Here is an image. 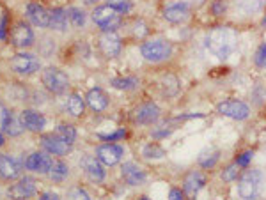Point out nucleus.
Masks as SVG:
<instances>
[{"instance_id": "1", "label": "nucleus", "mask_w": 266, "mask_h": 200, "mask_svg": "<svg viewBox=\"0 0 266 200\" xmlns=\"http://www.w3.org/2000/svg\"><path fill=\"white\" fill-rule=\"evenodd\" d=\"M238 31L233 27H215L206 36V48L213 57L227 61L238 50Z\"/></svg>"}, {"instance_id": "2", "label": "nucleus", "mask_w": 266, "mask_h": 200, "mask_svg": "<svg viewBox=\"0 0 266 200\" xmlns=\"http://www.w3.org/2000/svg\"><path fill=\"white\" fill-rule=\"evenodd\" d=\"M238 184H236V190H238V197L243 200H254L257 198V195L261 193L264 184V174L257 168H249L243 174H239Z\"/></svg>"}, {"instance_id": "3", "label": "nucleus", "mask_w": 266, "mask_h": 200, "mask_svg": "<svg viewBox=\"0 0 266 200\" xmlns=\"http://www.w3.org/2000/svg\"><path fill=\"white\" fill-rule=\"evenodd\" d=\"M140 55L151 64H162L174 55V44L162 38L148 39L140 44Z\"/></svg>"}, {"instance_id": "4", "label": "nucleus", "mask_w": 266, "mask_h": 200, "mask_svg": "<svg viewBox=\"0 0 266 200\" xmlns=\"http://www.w3.org/2000/svg\"><path fill=\"white\" fill-rule=\"evenodd\" d=\"M91 18L101 32H114L123 25V13H119L117 9L110 7L108 4L96 6L91 13Z\"/></svg>"}, {"instance_id": "5", "label": "nucleus", "mask_w": 266, "mask_h": 200, "mask_svg": "<svg viewBox=\"0 0 266 200\" xmlns=\"http://www.w3.org/2000/svg\"><path fill=\"white\" fill-rule=\"evenodd\" d=\"M41 83L46 89L48 92L55 96H62L69 89V78L62 69L54 68V66H48L41 71Z\"/></svg>"}, {"instance_id": "6", "label": "nucleus", "mask_w": 266, "mask_h": 200, "mask_svg": "<svg viewBox=\"0 0 266 200\" xmlns=\"http://www.w3.org/2000/svg\"><path fill=\"white\" fill-rule=\"evenodd\" d=\"M216 112L220 116L227 117V119H233V121H247L250 117V106L247 105L245 101L241 99H224L216 105Z\"/></svg>"}, {"instance_id": "7", "label": "nucleus", "mask_w": 266, "mask_h": 200, "mask_svg": "<svg viewBox=\"0 0 266 200\" xmlns=\"http://www.w3.org/2000/svg\"><path fill=\"white\" fill-rule=\"evenodd\" d=\"M11 68L14 73L23 76L36 75L41 69V61L34 53H27V51H20L11 59Z\"/></svg>"}, {"instance_id": "8", "label": "nucleus", "mask_w": 266, "mask_h": 200, "mask_svg": "<svg viewBox=\"0 0 266 200\" xmlns=\"http://www.w3.org/2000/svg\"><path fill=\"white\" fill-rule=\"evenodd\" d=\"M9 39L11 44L20 50H27L34 44L36 41V36H34V31L31 28V25L25 23V21H16L13 25V28L9 31Z\"/></svg>"}, {"instance_id": "9", "label": "nucleus", "mask_w": 266, "mask_h": 200, "mask_svg": "<svg viewBox=\"0 0 266 200\" xmlns=\"http://www.w3.org/2000/svg\"><path fill=\"white\" fill-rule=\"evenodd\" d=\"M98 48L105 59H115L119 57V53L123 51V39L117 34V31L114 32H101L98 38Z\"/></svg>"}, {"instance_id": "10", "label": "nucleus", "mask_w": 266, "mask_h": 200, "mask_svg": "<svg viewBox=\"0 0 266 200\" xmlns=\"http://www.w3.org/2000/svg\"><path fill=\"white\" fill-rule=\"evenodd\" d=\"M23 166L27 170H31L34 174H48L54 166V160H52V154H48L46 151H34L27 156V160L23 161Z\"/></svg>"}, {"instance_id": "11", "label": "nucleus", "mask_w": 266, "mask_h": 200, "mask_svg": "<svg viewBox=\"0 0 266 200\" xmlns=\"http://www.w3.org/2000/svg\"><path fill=\"white\" fill-rule=\"evenodd\" d=\"M37 191V184H36V179L34 177H20V179L16 181L14 184H11L9 188H7V195H9V198L13 200H27L36 195Z\"/></svg>"}, {"instance_id": "12", "label": "nucleus", "mask_w": 266, "mask_h": 200, "mask_svg": "<svg viewBox=\"0 0 266 200\" xmlns=\"http://www.w3.org/2000/svg\"><path fill=\"white\" fill-rule=\"evenodd\" d=\"M123 156H125V147L119 146V144L107 142L96 147V158H98L105 166L117 165V163L123 160Z\"/></svg>"}, {"instance_id": "13", "label": "nucleus", "mask_w": 266, "mask_h": 200, "mask_svg": "<svg viewBox=\"0 0 266 200\" xmlns=\"http://www.w3.org/2000/svg\"><path fill=\"white\" fill-rule=\"evenodd\" d=\"M39 144L43 147V151H46L52 156H67L73 149L71 144H67L66 140H62L59 135L50 133V135H41Z\"/></svg>"}, {"instance_id": "14", "label": "nucleus", "mask_w": 266, "mask_h": 200, "mask_svg": "<svg viewBox=\"0 0 266 200\" xmlns=\"http://www.w3.org/2000/svg\"><path fill=\"white\" fill-rule=\"evenodd\" d=\"M160 117H162V110L153 101L142 103V105H138L137 108L133 110V121L142 126L155 124V122H158Z\"/></svg>"}, {"instance_id": "15", "label": "nucleus", "mask_w": 266, "mask_h": 200, "mask_svg": "<svg viewBox=\"0 0 266 200\" xmlns=\"http://www.w3.org/2000/svg\"><path fill=\"white\" fill-rule=\"evenodd\" d=\"M80 166L85 172V176L92 181V183H103L105 177H107V170H105V165L101 163L96 156H91V154H85L80 160Z\"/></svg>"}, {"instance_id": "16", "label": "nucleus", "mask_w": 266, "mask_h": 200, "mask_svg": "<svg viewBox=\"0 0 266 200\" xmlns=\"http://www.w3.org/2000/svg\"><path fill=\"white\" fill-rule=\"evenodd\" d=\"M266 0H229V11L238 16L250 18L261 13Z\"/></svg>"}, {"instance_id": "17", "label": "nucleus", "mask_w": 266, "mask_h": 200, "mask_svg": "<svg viewBox=\"0 0 266 200\" xmlns=\"http://www.w3.org/2000/svg\"><path fill=\"white\" fill-rule=\"evenodd\" d=\"M20 122L27 131L31 133H41L46 128V117L34 108H25L20 112Z\"/></svg>"}, {"instance_id": "18", "label": "nucleus", "mask_w": 266, "mask_h": 200, "mask_svg": "<svg viewBox=\"0 0 266 200\" xmlns=\"http://www.w3.org/2000/svg\"><path fill=\"white\" fill-rule=\"evenodd\" d=\"M190 14H192V9H190L186 4L179 2V0L167 4L165 9H163V18H165L168 23H174V25L185 23L190 18Z\"/></svg>"}, {"instance_id": "19", "label": "nucleus", "mask_w": 266, "mask_h": 200, "mask_svg": "<svg viewBox=\"0 0 266 200\" xmlns=\"http://www.w3.org/2000/svg\"><path fill=\"white\" fill-rule=\"evenodd\" d=\"M21 165L20 160L9 154H0V179L2 181H14L20 179L21 176Z\"/></svg>"}, {"instance_id": "20", "label": "nucleus", "mask_w": 266, "mask_h": 200, "mask_svg": "<svg viewBox=\"0 0 266 200\" xmlns=\"http://www.w3.org/2000/svg\"><path fill=\"white\" fill-rule=\"evenodd\" d=\"M121 176L128 186H142L148 181V174L144 172L142 166H138L133 161H126L121 166Z\"/></svg>"}, {"instance_id": "21", "label": "nucleus", "mask_w": 266, "mask_h": 200, "mask_svg": "<svg viewBox=\"0 0 266 200\" xmlns=\"http://www.w3.org/2000/svg\"><path fill=\"white\" fill-rule=\"evenodd\" d=\"M25 16L32 25L39 28H46L50 25V11L37 2H31L25 7Z\"/></svg>"}, {"instance_id": "22", "label": "nucleus", "mask_w": 266, "mask_h": 200, "mask_svg": "<svg viewBox=\"0 0 266 200\" xmlns=\"http://www.w3.org/2000/svg\"><path fill=\"white\" fill-rule=\"evenodd\" d=\"M206 186V176L201 170H192V172L186 174L185 181H183V191H185L186 197L194 200L197 197V193Z\"/></svg>"}, {"instance_id": "23", "label": "nucleus", "mask_w": 266, "mask_h": 200, "mask_svg": "<svg viewBox=\"0 0 266 200\" xmlns=\"http://www.w3.org/2000/svg\"><path fill=\"white\" fill-rule=\"evenodd\" d=\"M85 103H87V106L92 110V112L100 113V112H105V110L108 108L110 99H108L107 92H105L103 89L94 87L87 92V96H85Z\"/></svg>"}, {"instance_id": "24", "label": "nucleus", "mask_w": 266, "mask_h": 200, "mask_svg": "<svg viewBox=\"0 0 266 200\" xmlns=\"http://www.w3.org/2000/svg\"><path fill=\"white\" fill-rule=\"evenodd\" d=\"M67 21H69V18H67L66 9H62V7L50 9V25H48V28H52V31L55 32H66Z\"/></svg>"}, {"instance_id": "25", "label": "nucleus", "mask_w": 266, "mask_h": 200, "mask_svg": "<svg viewBox=\"0 0 266 200\" xmlns=\"http://www.w3.org/2000/svg\"><path fill=\"white\" fill-rule=\"evenodd\" d=\"M2 129L6 135H9V136H20L21 133L25 131V128L21 126V122H20V116H16L14 112H7V116H6V119H4L2 122Z\"/></svg>"}, {"instance_id": "26", "label": "nucleus", "mask_w": 266, "mask_h": 200, "mask_svg": "<svg viewBox=\"0 0 266 200\" xmlns=\"http://www.w3.org/2000/svg\"><path fill=\"white\" fill-rule=\"evenodd\" d=\"M85 98H82L80 94L73 92V94L67 96V101H66V110L71 117H82L85 112Z\"/></svg>"}, {"instance_id": "27", "label": "nucleus", "mask_w": 266, "mask_h": 200, "mask_svg": "<svg viewBox=\"0 0 266 200\" xmlns=\"http://www.w3.org/2000/svg\"><path fill=\"white\" fill-rule=\"evenodd\" d=\"M179 78L172 73H167V75L162 76L160 80V89H162V94L165 98H174L176 94L179 92Z\"/></svg>"}, {"instance_id": "28", "label": "nucleus", "mask_w": 266, "mask_h": 200, "mask_svg": "<svg viewBox=\"0 0 266 200\" xmlns=\"http://www.w3.org/2000/svg\"><path fill=\"white\" fill-rule=\"evenodd\" d=\"M48 176H50V179L54 181V183H64L66 177L69 176V165L62 160L54 161V166H52V170L48 172Z\"/></svg>"}, {"instance_id": "29", "label": "nucleus", "mask_w": 266, "mask_h": 200, "mask_svg": "<svg viewBox=\"0 0 266 200\" xmlns=\"http://www.w3.org/2000/svg\"><path fill=\"white\" fill-rule=\"evenodd\" d=\"M219 160H220V151L219 149H208V151H202L197 163H199L201 168L208 170V168H213V166L219 163Z\"/></svg>"}, {"instance_id": "30", "label": "nucleus", "mask_w": 266, "mask_h": 200, "mask_svg": "<svg viewBox=\"0 0 266 200\" xmlns=\"http://www.w3.org/2000/svg\"><path fill=\"white\" fill-rule=\"evenodd\" d=\"M142 156L148 158V160H162V158L167 156V151L163 149L160 144L156 142H149L142 147Z\"/></svg>"}, {"instance_id": "31", "label": "nucleus", "mask_w": 266, "mask_h": 200, "mask_svg": "<svg viewBox=\"0 0 266 200\" xmlns=\"http://www.w3.org/2000/svg\"><path fill=\"white\" fill-rule=\"evenodd\" d=\"M67 18L73 23V27L77 28H84L85 23H87V13H85L82 7H67Z\"/></svg>"}, {"instance_id": "32", "label": "nucleus", "mask_w": 266, "mask_h": 200, "mask_svg": "<svg viewBox=\"0 0 266 200\" xmlns=\"http://www.w3.org/2000/svg\"><path fill=\"white\" fill-rule=\"evenodd\" d=\"M110 85L117 91H135L138 87L137 76H119V78H112Z\"/></svg>"}, {"instance_id": "33", "label": "nucleus", "mask_w": 266, "mask_h": 200, "mask_svg": "<svg viewBox=\"0 0 266 200\" xmlns=\"http://www.w3.org/2000/svg\"><path fill=\"white\" fill-rule=\"evenodd\" d=\"M55 135H59L62 140H66L67 144L73 146L75 140H77V129H75L73 124H59L55 128Z\"/></svg>"}, {"instance_id": "34", "label": "nucleus", "mask_w": 266, "mask_h": 200, "mask_svg": "<svg viewBox=\"0 0 266 200\" xmlns=\"http://www.w3.org/2000/svg\"><path fill=\"white\" fill-rule=\"evenodd\" d=\"M209 9H211L213 16H216V18L226 16V14L229 13V0H213Z\"/></svg>"}, {"instance_id": "35", "label": "nucleus", "mask_w": 266, "mask_h": 200, "mask_svg": "<svg viewBox=\"0 0 266 200\" xmlns=\"http://www.w3.org/2000/svg\"><path fill=\"white\" fill-rule=\"evenodd\" d=\"M126 135H128V131L125 128H119L112 133H98V138L103 142H119V140L126 138Z\"/></svg>"}, {"instance_id": "36", "label": "nucleus", "mask_w": 266, "mask_h": 200, "mask_svg": "<svg viewBox=\"0 0 266 200\" xmlns=\"http://www.w3.org/2000/svg\"><path fill=\"white\" fill-rule=\"evenodd\" d=\"M220 177H222L224 183H233V181H236L239 177V166L236 165V163H231V165H227L226 168L222 170Z\"/></svg>"}, {"instance_id": "37", "label": "nucleus", "mask_w": 266, "mask_h": 200, "mask_svg": "<svg viewBox=\"0 0 266 200\" xmlns=\"http://www.w3.org/2000/svg\"><path fill=\"white\" fill-rule=\"evenodd\" d=\"M105 2L108 4L110 7H114V9H117L119 13H123V14H126V13H130L132 11V0H105Z\"/></svg>"}, {"instance_id": "38", "label": "nucleus", "mask_w": 266, "mask_h": 200, "mask_svg": "<svg viewBox=\"0 0 266 200\" xmlns=\"http://www.w3.org/2000/svg\"><path fill=\"white\" fill-rule=\"evenodd\" d=\"M174 131H176L174 126H158V128H153L151 136L155 140H162V138H167V136H171Z\"/></svg>"}, {"instance_id": "39", "label": "nucleus", "mask_w": 266, "mask_h": 200, "mask_svg": "<svg viewBox=\"0 0 266 200\" xmlns=\"http://www.w3.org/2000/svg\"><path fill=\"white\" fill-rule=\"evenodd\" d=\"M254 64L261 69H266V43H261L254 53Z\"/></svg>"}, {"instance_id": "40", "label": "nucleus", "mask_w": 266, "mask_h": 200, "mask_svg": "<svg viewBox=\"0 0 266 200\" xmlns=\"http://www.w3.org/2000/svg\"><path fill=\"white\" fill-rule=\"evenodd\" d=\"M67 198L69 200H91V195H89L82 186H75L67 191Z\"/></svg>"}, {"instance_id": "41", "label": "nucleus", "mask_w": 266, "mask_h": 200, "mask_svg": "<svg viewBox=\"0 0 266 200\" xmlns=\"http://www.w3.org/2000/svg\"><path fill=\"white\" fill-rule=\"evenodd\" d=\"M148 34H149V27L146 25V21L144 20H135V23H133V36L135 38L144 39Z\"/></svg>"}, {"instance_id": "42", "label": "nucleus", "mask_w": 266, "mask_h": 200, "mask_svg": "<svg viewBox=\"0 0 266 200\" xmlns=\"http://www.w3.org/2000/svg\"><path fill=\"white\" fill-rule=\"evenodd\" d=\"M41 41H43V43H39V53L44 55V57H50L55 50V41L50 38H43Z\"/></svg>"}, {"instance_id": "43", "label": "nucleus", "mask_w": 266, "mask_h": 200, "mask_svg": "<svg viewBox=\"0 0 266 200\" xmlns=\"http://www.w3.org/2000/svg\"><path fill=\"white\" fill-rule=\"evenodd\" d=\"M252 158H254V153H252V151H245V153H241L238 158H236L234 163L239 166V168H247V166H249V163L252 161Z\"/></svg>"}, {"instance_id": "44", "label": "nucleus", "mask_w": 266, "mask_h": 200, "mask_svg": "<svg viewBox=\"0 0 266 200\" xmlns=\"http://www.w3.org/2000/svg\"><path fill=\"white\" fill-rule=\"evenodd\" d=\"M7 23H9V18H7V14L4 13L2 18H0V41H4L7 38V31H11V28H7Z\"/></svg>"}, {"instance_id": "45", "label": "nucleus", "mask_w": 266, "mask_h": 200, "mask_svg": "<svg viewBox=\"0 0 266 200\" xmlns=\"http://www.w3.org/2000/svg\"><path fill=\"white\" fill-rule=\"evenodd\" d=\"M185 191L178 190V188H172L171 191H168V200H185Z\"/></svg>"}, {"instance_id": "46", "label": "nucleus", "mask_w": 266, "mask_h": 200, "mask_svg": "<svg viewBox=\"0 0 266 200\" xmlns=\"http://www.w3.org/2000/svg\"><path fill=\"white\" fill-rule=\"evenodd\" d=\"M179 2H183V4H186V6L190 7V9H201L202 6L206 4V0H179Z\"/></svg>"}, {"instance_id": "47", "label": "nucleus", "mask_w": 266, "mask_h": 200, "mask_svg": "<svg viewBox=\"0 0 266 200\" xmlns=\"http://www.w3.org/2000/svg\"><path fill=\"white\" fill-rule=\"evenodd\" d=\"M39 200H61V198H59V195L54 193V191H43Z\"/></svg>"}, {"instance_id": "48", "label": "nucleus", "mask_w": 266, "mask_h": 200, "mask_svg": "<svg viewBox=\"0 0 266 200\" xmlns=\"http://www.w3.org/2000/svg\"><path fill=\"white\" fill-rule=\"evenodd\" d=\"M7 112H9V110H7L6 106H4V103L0 101V128H2V122H4V119H6Z\"/></svg>"}, {"instance_id": "49", "label": "nucleus", "mask_w": 266, "mask_h": 200, "mask_svg": "<svg viewBox=\"0 0 266 200\" xmlns=\"http://www.w3.org/2000/svg\"><path fill=\"white\" fill-rule=\"evenodd\" d=\"M4 146H6V133L0 129V149H2Z\"/></svg>"}, {"instance_id": "50", "label": "nucleus", "mask_w": 266, "mask_h": 200, "mask_svg": "<svg viewBox=\"0 0 266 200\" xmlns=\"http://www.w3.org/2000/svg\"><path fill=\"white\" fill-rule=\"evenodd\" d=\"M261 23H263V27H266V14H264V18H263V21H261Z\"/></svg>"}, {"instance_id": "51", "label": "nucleus", "mask_w": 266, "mask_h": 200, "mask_svg": "<svg viewBox=\"0 0 266 200\" xmlns=\"http://www.w3.org/2000/svg\"><path fill=\"white\" fill-rule=\"evenodd\" d=\"M140 200H149L148 197H140Z\"/></svg>"}]
</instances>
